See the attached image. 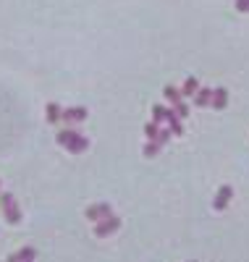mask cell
<instances>
[{
  "label": "cell",
  "instance_id": "8",
  "mask_svg": "<svg viewBox=\"0 0 249 262\" xmlns=\"http://www.w3.org/2000/svg\"><path fill=\"white\" fill-rule=\"evenodd\" d=\"M225 105H229V90L215 86V90H213V100H210V107H215V111H223Z\"/></svg>",
  "mask_w": 249,
  "mask_h": 262
},
{
  "label": "cell",
  "instance_id": "2",
  "mask_svg": "<svg viewBox=\"0 0 249 262\" xmlns=\"http://www.w3.org/2000/svg\"><path fill=\"white\" fill-rule=\"evenodd\" d=\"M0 210H3V215H6V221L8 223H21V207H18V202H16V196L13 194H0Z\"/></svg>",
  "mask_w": 249,
  "mask_h": 262
},
{
  "label": "cell",
  "instance_id": "9",
  "mask_svg": "<svg viewBox=\"0 0 249 262\" xmlns=\"http://www.w3.org/2000/svg\"><path fill=\"white\" fill-rule=\"evenodd\" d=\"M210 100H213V90H210V86H199V90L194 92V105L197 107H208Z\"/></svg>",
  "mask_w": 249,
  "mask_h": 262
},
{
  "label": "cell",
  "instance_id": "16",
  "mask_svg": "<svg viewBox=\"0 0 249 262\" xmlns=\"http://www.w3.org/2000/svg\"><path fill=\"white\" fill-rule=\"evenodd\" d=\"M157 131H160V126H157L155 121H150V123L144 126V137H147V139H155V137H157Z\"/></svg>",
  "mask_w": 249,
  "mask_h": 262
},
{
  "label": "cell",
  "instance_id": "13",
  "mask_svg": "<svg viewBox=\"0 0 249 262\" xmlns=\"http://www.w3.org/2000/svg\"><path fill=\"white\" fill-rule=\"evenodd\" d=\"M160 149H163V144L157 142V139H147V144H144V155H147V158H155Z\"/></svg>",
  "mask_w": 249,
  "mask_h": 262
},
{
  "label": "cell",
  "instance_id": "6",
  "mask_svg": "<svg viewBox=\"0 0 249 262\" xmlns=\"http://www.w3.org/2000/svg\"><path fill=\"white\" fill-rule=\"evenodd\" d=\"M165 123H168V128H171V134H173V137H181V134H184V126H181V116L173 111V107H168V111H165Z\"/></svg>",
  "mask_w": 249,
  "mask_h": 262
},
{
  "label": "cell",
  "instance_id": "11",
  "mask_svg": "<svg viewBox=\"0 0 249 262\" xmlns=\"http://www.w3.org/2000/svg\"><path fill=\"white\" fill-rule=\"evenodd\" d=\"M163 95H165V100H168V105L173 107V105H178L181 100H184V95H181V90H176V86H165V90H163Z\"/></svg>",
  "mask_w": 249,
  "mask_h": 262
},
{
  "label": "cell",
  "instance_id": "1",
  "mask_svg": "<svg viewBox=\"0 0 249 262\" xmlns=\"http://www.w3.org/2000/svg\"><path fill=\"white\" fill-rule=\"evenodd\" d=\"M58 144H63L69 152H74V155H79V152H84L87 147H89V142L79 134V131H74V128H63V131H58Z\"/></svg>",
  "mask_w": 249,
  "mask_h": 262
},
{
  "label": "cell",
  "instance_id": "14",
  "mask_svg": "<svg viewBox=\"0 0 249 262\" xmlns=\"http://www.w3.org/2000/svg\"><path fill=\"white\" fill-rule=\"evenodd\" d=\"M165 111H168L165 105H155V107H152V121H155L157 126L165 123Z\"/></svg>",
  "mask_w": 249,
  "mask_h": 262
},
{
  "label": "cell",
  "instance_id": "4",
  "mask_svg": "<svg viewBox=\"0 0 249 262\" xmlns=\"http://www.w3.org/2000/svg\"><path fill=\"white\" fill-rule=\"evenodd\" d=\"M108 215H113V207L108 202H97L92 207H87V212H84V217H87V221H92V223L102 221V217H108Z\"/></svg>",
  "mask_w": 249,
  "mask_h": 262
},
{
  "label": "cell",
  "instance_id": "17",
  "mask_svg": "<svg viewBox=\"0 0 249 262\" xmlns=\"http://www.w3.org/2000/svg\"><path fill=\"white\" fill-rule=\"evenodd\" d=\"M171 137H173V134H171V128H160V131H157V137H155V139H157V142H160V144L165 147Z\"/></svg>",
  "mask_w": 249,
  "mask_h": 262
},
{
  "label": "cell",
  "instance_id": "7",
  "mask_svg": "<svg viewBox=\"0 0 249 262\" xmlns=\"http://www.w3.org/2000/svg\"><path fill=\"white\" fill-rule=\"evenodd\" d=\"M89 116V111H87V107H66V111H63V123H79V121H84Z\"/></svg>",
  "mask_w": 249,
  "mask_h": 262
},
{
  "label": "cell",
  "instance_id": "5",
  "mask_svg": "<svg viewBox=\"0 0 249 262\" xmlns=\"http://www.w3.org/2000/svg\"><path fill=\"white\" fill-rule=\"evenodd\" d=\"M231 196H234V189L225 184V186H220L218 189V194H215V200H213V207L220 212V210H225L229 207V202H231Z\"/></svg>",
  "mask_w": 249,
  "mask_h": 262
},
{
  "label": "cell",
  "instance_id": "3",
  "mask_svg": "<svg viewBox=\"0 0 249 262\" xmlns=\"http://www.w3.org/2000/svg\"><path fill=\"white\" fill-rule=\"evenodd\" d=\"M118 228H121V217L118 215H108V217H102V221L95 223V236L105 238V236H113Z\"/></svg>",
  "mask_w": 249,
  "mask_h": 262
},
{
  "label": "cell",
  "instance_id": "18",
  "mask_svg": "<svg viewBox=\"0 0 249 262\" xmlns=\"http://www.w3.org/2000/svg\"><path fill=\"white\" fill-rule=\"evenodd\" d=\"M173 111H176V113H178L181 118H186V116H189V105H186L184 100H181L178 105H173Z\"/></svg>",
  "mask_w": 249,
  "mask_h": 262
},
{
  "label": "cell",
  "instance_id": "12",
  "mask_svg": "<svg viewBox=\"0 0 249 262\" xmlns=\"http://www.w3.org/2000/svg\"><path fill=\"white\" fill-rule=\"evenodd\" d=\"M197 90H199V81H197L194 76H189V79L184 81V86H181V95H184V97H194Z\"/></svg>",
  "mask_w": 249,
  "mask_h": 262
},
{
  "label": "cell",
  "instance_id": "20",
  "mask_svg": "<svg viewBox=\"0 0 249 262\" xmlns=\"http://www.w3.org/2000/svg\"><path fill=\"white\" fill-rule=\"evenodd\" d=\"M8 262H18V257H16V254H11V257H8Z\"/></svg>",
  "mask_w": 249,
  "mask_h": 262
},
{
  "label": "cell",
  "instance_id": "19",
  "mask_svg": "<svg viewBox=\"0 0 249 262\" xmlns=\"http://www.w3.org/2000/svg\"><path fill=\"white\" fill-rule=\"evenodd\" d=\"M236 11L239 13H249V0H236Z\"/></svg>",
  "mask_w": 249,
  "mask_h": 262
},
{
  "label": "cell",
  "instance_id": "15",
  "mask_svg": "<svg viewBox=\"0 0 249 262\" xmlns=\"http://www.w3.org/2000/svg\"><path fill=\"white\" fill-rule=\"evenodd\" d=\"M16 257H18V262H34L37 252H34L32 247H24V249H21V252H16Z\"/></svg>",
  "mask_w": 249,
  "mask_h": 262
},
{
  "label": "cell",
  "instance_id": "10",
  "mask_svg": "<svg viewBox=\"0 0 249 262\" xmlns=\"http://www.w3.org/2000/svg\"><path fill=\"white\" fill-rule=\"evenodd\" d=\"M48 123H60V118H63V107L58 105V102H48Z\"/></svg>",
  "mask_w": 249,
  "mask_h": 262
}]
</instances>
